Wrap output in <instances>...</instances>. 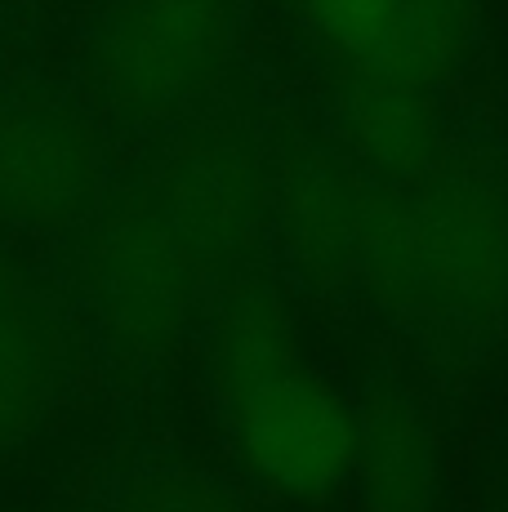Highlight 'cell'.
I'll return each mask as SVG.
<instances>
[{
  "label": "cell",
  "mask_w": 508,
  "mask_h": 512,
  "mask_svg": "<svg viewBox=\"0 0 508 512\" xmlns=\"http://www.w3.org/2000/svg\"><path fill=\"white\" fill-rule=\"evenodd\" d=\"M228 49V0H121L94 36L90 72L107 103L156 112L201 90Z\"/></svg>",
  "instance_id": "1"
},
{
  "label": "cell",
  "mask_w": 508,
  "mask_h": 512,
  "mask_svg": "<svg viewBox=\"0 0 508 512\" xmlns=\"http://www.w3.org/2000/svg\"><path fill=\"white\" fill-rule=\"evenodd\" d=\"M237 437L250 468L295 499L326 495L357 459V423L326 383L268 366L241 392Z\"/></svg>",
  "instance_id": "2"
},
{
  "label": "cell",
  "mask_w": 508,
  "mask_h": 512,
  "mask_svg": "<svg viewBox=\"0 0 508 512\" xmlns=\"http://www.w3.org/2000/svg\"><path fill=\"white\" fill-rule=\"evenodd\" d=\"M103 156L94 130L67 107H0V223L63 232L99 201Z\"/></svg>",
  "instance_id": "3"
},
{
  "label": "cell",
  "mask_w": 508,
  "mask_h": 512,
  "mask_svg": "<svg viewBox=\"0 0 508 512\" xmlns=\"http://www.w3.org/2000/svg\"><path fill=\"white\" fill-rule=\"evenodd\" d=\"M85 281L103 321L121 339L148 343L179 321V294L188 281V250L179 241V219L161 192L125 201L94 232Z\"/></svg>",
  "instance_id": "4"
},
{
  "label": "cell",
  "mask_w": 508,
  "mask_h": 512,
  "mask_svg": "<svg viewBox=\"0 0 508 512\" xmlns=\"http://www.w3.org/2000/svg\"><path fill=\"white\" fill-rule=\"evenodd\" d=\"M63 334L32 285L0 259V450L18 446L50 410Z\"/></svg>",
  "instance_id": "5"
},
{
  "label": "cell",
  "mask_w": 508,
  "mask_h": 512,
  "mask_svg": "<svg viewBox=\"0 0 508 512\" xmlns=\"http://www.w3.org/2000/svg\"><path fill=\"white\" fill-rule=\"evenodd\" d=\"M308 23L335 54L384 85H419L397 0H304Z\"/></svg>",
  "instance_id": "6"
},
{
  "label": "cell",
  "mask_w": 508,
  "mask_h": 512,
  "mask_svg": "<svg viewBox=\"0 0 508 512\" xmlns=\"http://www.w3.org/2000/svg\"><path fill=\"white\" fill-rule=\"evenodd\" d=\"M370 504L379 512H424L433 495V455L410 419H388L366 437Z\"/></svg>",
  "instance_id": "7"
},
{
  "label": "cell",
  "mask_w": 508,
  "mask_h": 512,
  "mask_svg": "<svg viewBox=\"0 0 508 512\" xmlns=\"http://www.w3.org/2000/svg\"><path fill=\"white\" fill-rule=\"evenodd\" d=\"M397 5H402L406 18L419 85L446 76L455 67V58L464 54L468 36H473L477 0H397Z\"/></svg>",
  "instance_id": "8"
},
{
  "label": "cell",
  "mask_w": 508,
  "mask_h": 512,
  "mask_svg": "<svg viewBox=\"0 0 508 512\" xmlns=\"http://www.w3.org/2000/svg\"><path fill=\"white\" fill-rule=\"evenodd\" d=\"M116 512H237L219 490L192 477H152L121 495Z\"/></svg>",
  "instance_id": "9"
}]
</instances>
